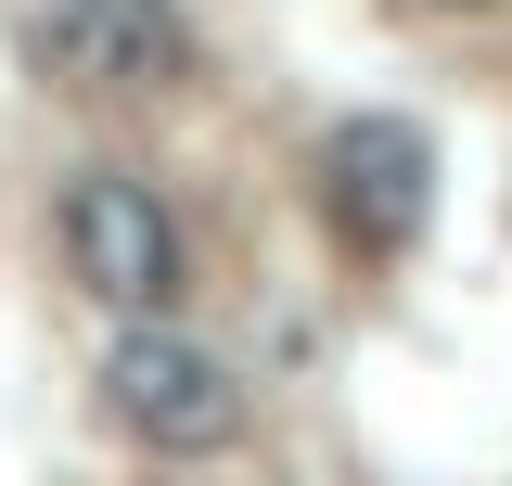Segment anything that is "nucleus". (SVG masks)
<instances>
[{
  "mask_svg": "<svg viewBox=\"0 0 512 486\" xmlns=\"http://www.w3.org/2000/svg\"><path fill=\"white\" fill-rule=\"evenodd\" d=\"M103 410L116 435H141L154 461H218V448H244V384L218 346H192L167 320H128L116 346H103Z\"/></svg>",
  "mask_w": 512,
  "mask_h": 486,
  "instance_id": "1",
  "label": "nucleus"
},
{
  "mask_svg": "<svg viewBox=\"0 0 512 486\" xmlns=\"http://www.w3.org/2000/svg\"><path fill=\"white\" fill-rule=\"evenodd\" d=\"M64 282L116 320H167L180 307V218L128 167H77L64 180Z\"/></svg>",
  "mask_w": 512,
  "mask_h": 486,
  "instance_id": "2",
  "label": "nucleus"
},
{
  "mask_svg": "<svg viewBox=\"0 0 512 486\" xmlns=\"http://www.w3.org/2000/svg\"><path fill=\"white\" fill-rule=\"evenodd\" d=\"M320 218L346 231V256H410L423 218H436V141L410 116H346L320 128Z\"/></svg>",
  "mask_w": 512,
  "mask_h": 486,
  "instance_id": "3",
  "label": "nucleus"
},
{
  "mask_svg": "<svg viewBox=\"0 0 512 486\" xmlns=\"http://www.w3.org/2000/svg\"><path fill=\"white\" fill-rule=\"evenodd\" d=\"M26 64L52 90H180L192 26L167 0H26Z\"/></svg>",
  "mask_w": 512,
  "mask_h": 486,
  "instance_id": "4",
  "label": "nucleus"
},
{
  "mask_svg": "<svg viewBox=\"0 0 512 486\" xmlns=\"http://www.w3.org/2000/svg\"><path fill=\"white\" fill-rule=\"evenodd\" d=\"M423 13H487V0H423Z\"/></svg>",
  "mask_w": 512,
  "mask_h": 486,
  "instance_id": "5",
  "label": "nucleus"
}]
</instances>
